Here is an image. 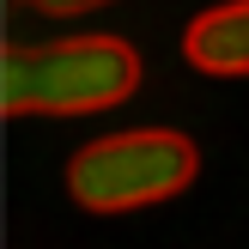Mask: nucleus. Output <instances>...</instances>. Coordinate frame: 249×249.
Segmentation results:
<instances>
[{"label": "nucleus", "mask_w": 249, "mask_h": 249, "mask_svg": "<svg viewBox=\"0 0 249 249\" xmlns=\"http://www.w3.org/2000/svg\"><path fill=\"white\" fill-rule=\"evenodd\" d=\"M201 170L189 134L177 128H128L79 146L67 164V195L85 213H140L170 195H182Z\"/></svg>", "instance_id": "f03ea898"}, {"label": "nucleus", "mask_w": 249, "mask_h": 249, "mask_svg": "<svg viewBox=\"0 0 249 249\" xmlns=\"http://www.w3.org/2000/svg\"><path fill=\"white\" fill-rule=\"evenodd\" d=\"M43 18H85V12H97V6H109V0H31Z\"/></svg>", "instance_id": "20e7f679"}, {"label": "nucleus", "mask_w": 249, "mask_h": 249, "mask_svg": "<svg viewBox=\"0 0 249 249\" xmlns=\"http://www.w3.org/2000/svg\"><path fill=\"white\" fill-rule=\"evenodd\" d=\"M140 91V55L122 36H61L18 43L0 61L6 116H97Z\"/></svg>", "instance_id": "f257e3e1"}, {"label": "nucleus", "mask_w": 249, "mask_h": 249, "mask_svg": "<svg viewBox=\"0 0 249 249\" xmlns=\"http://www.w3.org/2000/svg\"><path fill=\"white\" fill-rule=\"evenodd\" d=\"M182 55H189V67H201V73L249 79V0L207 6L201 18L182 31Z\"/></svg>", "instance_id": "7ed1b4c3"}]
</instances>
